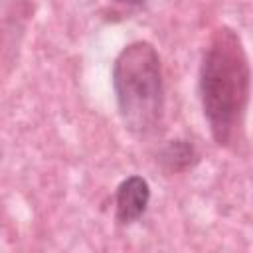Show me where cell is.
<instances>
[{"instance_id": "2", "label": "cell", "mask_w": 253, "mask_h": 253, "mask_svg": "<svg viewBox=\"0 0 253 253\" xmlns=\"http://www.w3.org/2000/svg\"><path fill=\"white\" fill-rule=\"evenodd\" d=\"M113 91L121 121L138 138L152 136L164 121V79L156 47L148 42L125 45L113 63Z\"/></svg>"}, {"instance_id": "3", "label": "cell", "mask_w": 253, "mask_h": 253, "mask_svg": "<svg viewBox=\"0 0 253 253\" xmlns=\"http://www.w3.org/2000/svg\"><path fill=\"white\" fill-rule=\"evenodd\" d=\"M150 202V186L142 176L125 178L115 192V211L117 221L123 225H130L142 217Z\"/></svg>"}, {"instance_id": "1", "label": "cell", "mask_w": 253, "mask_h": 253, "mask_svg": "<svg viewBox=\"0 0 253 253\" xmlns=\"http://www.w3.org/2000/svg\"><path fill=\"white\" fill-rule=\"evenodd\" d=\"M204 117L219 146L239 140L251 93V69L241 38L231 28H217L204 51L198 79Z\"/></svg>"}, {"instance_id": "4", "label": "cell", "mask_w": 253, "mask_h": 253, "mask_svg": "<svg viewBox=\"0 0 253 253\" xmlns=\"http://www.w3.org/2000/svg\"><path fill=\"white\" fill-rule=\"evenodd\" d=\"M198 160L196 148L188 140H170L158 152V162L166 172H184Z\"/></svg>"}]
</instances>
